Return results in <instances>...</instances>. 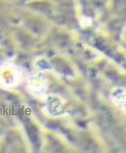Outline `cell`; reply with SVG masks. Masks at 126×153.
Here are the masks:
<instances>
[{"label":"cell","mask_w":126,"mask_h":153,"mask_svg":"<svg viewBox=\"0 0 126 153\" xmlns=\"http://www.w3.org/2000/svg\"><path fill=\"white\" fill-rule=\"evenodd\" d=\"M21 68L14 63L6 62L0 67V87L10 90L19 85L22 79Z\"/></svg>","instance_id":"cell-1"},{"label":"cell","mask_w":126,"mask_h":153,"mask_svg":"<svg viewBox=\"0 0 126 153\" xmlns=\"http://www.w3.org/2000/svg\"><path fill=\"white\" fill-rule=\"evenodd\" d=\"M27 89L32 95L38 98L43 97L47 91V84L43 76L39 74L30 76L27 81Z\"/></svg>","instance_id":"cell-2"},{"label":"cell","mask_w":126,"mask_h":153,"mask_svg":"<svg viewBox=\"0 0 126 153\" xmlns=\"http://www.w3.org/2000/svg\"><path fill=\"white\" fill-rule=\"evenodd\" d=\"M111 99L120 110L126 112V90L121 88L115 89L112 92Z\"/></svg>","instance_id":"cell-3"}]
</instances>
